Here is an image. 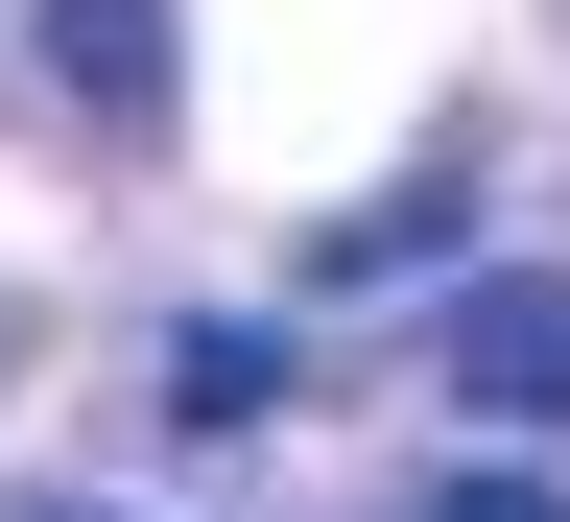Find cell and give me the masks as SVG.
Instances as JSON below:
<instances>
[{
    "instance_id": "6da1fadb",
    "label": "cell",
    "mask_w": 570,
    "mask_h": 522,
    "mask_svg": "<svg viewBox=\"0 0 570 522\" xmlns=\"http://www.w3.org/2000/svg\"><path fill=\"white\" fill-rule=\"evenodd\" d=\"M452 404H475V427H570V262L452 285Z\"/></svg>"
},
{
    "instance_id": "7a4b0ae2",
    "label": "cell",
    "mask_w": 570,
    "mask_h": 522,
    "mask_svg": "<svg viewBox=\"0 0 570 522\" xmlns=\"http://www.w3.org/2000/svg\"><path fill=\"white\" fill-rule=\"evenodd\" d=\"M48 71H71V96H96V119H167V0H48Z\"/></svg>"
},
{
    "instance_id": "3957f363",
    "label": "cell",
    "mask_w": 570,
    "mask_h": 522,
    "mask_svg": "<svg viewBox=\"0 0 570 522\" xmlns=\"http://www.w3.org/2000/svg\"><path fill=\"white\" fill-rule=\"evenodd\" d=\"M452 190H475V167H428V190H381V214H333V238H309V285H333V309H356V285H404L428 238H452Z\"/></svg>"
},
{
    "instance_id": "277c9868",
    "label": "cell",
    "mask_w": 570,
    "mask_h": 522,
    "mask_svg": "<svg viewBox=\"0 0 570 522\" xmlns=\"http://www.w3.org/2000/svg\"><path fill=\"white\" fill-rule=\"evenodd\" d=\"M428 522H570V499H547L523 452H475V475H428Z\"/></svg>"
},
{
    "instance_id": "5b68a950",
    "label": "cell",
    "mask_w": 570,
    "mask_h": 522,
    "mask_svg": "<svg viewBox=\"0 0 570 522\" xmlns=\"http://www.w3.org/2000/svg\"><path fill=\"white\" fill-rule=\"evenodd\" d=\"M24 522H142V499H24Z\"/></svg>"
},
{
    "instance_id": "8992f818",
    "label": "cell",
    "mask_w": 570,
    "mask_h": 522,
    "mask_svg": "<svg viewBox=\"0 0 570 522\" xmlns=\"http://www.w3.org/2000/svg\"><path fill=\"white\" fill-rule=\"evenodd\" d=\"M0 356H24V333H0Z\"/></svg>"
}]
</instances>
